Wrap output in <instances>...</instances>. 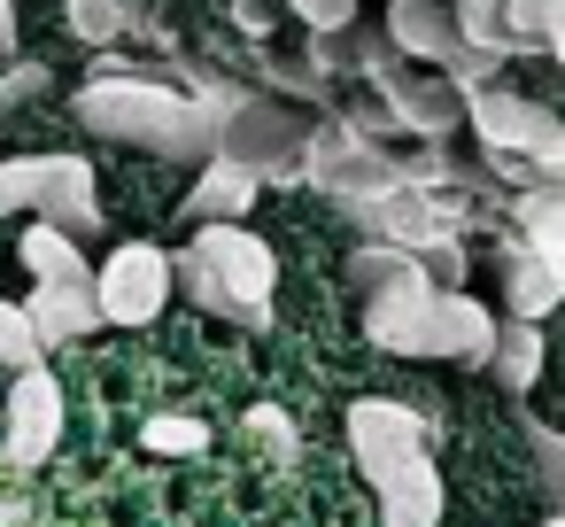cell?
I'll list each match as a JSON object with an SVG mask.
<instances>
[{"label": "cell", "instance_id": "1", "mask_svg": "<svg viewBox=\"0 0 565 527\" xmlns=\"http://www.w3.org/2000/svg\"><path fill=\"white\" fill-rule=\"evenodd\" d=\"M71 117L94 133V140H125V148H148L163 164H210V109L194 94H179L171 78L156 71H94L78 94H71Z\"/></svg>", "mask_w": 565, "mask_h": 527}, {"label": "cell", "instance_id": "2", "mask_svg": "<svg viewBox=\"0 0 565 527\" xmlns=\"http://www.w3.org/2000/svg\"><path fill=\"white\" fill-rule=\"evenodd\" d=\"M171 287L194 295V310L264 334L271 326V287H279V256L264 233L248 225H202L179 256H171Z\"/></svg>", "mask_w": 565, "mask_h": 527}, {"label": "cell", "instance_id": "3", "mask_svg": "<svg viewBox=\"0 0 565 527\" xmlns=\"http://www.w3.org/2000/svg\"><path fill=\"white\" fill-rule=\"evenodd\" d=\"M9 210H32L40 225H63L71 241L102 233L94 164L86 156H9V164H0V218H9Z\"/></svg>", "mask_w": 565, "mask_h": 527}, {"label": "cell", "instance_id": "4", "mask_svg": "<svg viewBox=\"0 0 565 527\" xmlns=\"http://www.w3.org/2000/svg\"><path fill=\"white\" fill-rule=\"evenodd\" d=\"M295 179H318L341 210L349 202H364V194H380V187H395L403 179V164L356 125V117H326V125H310L302 133V164H295Z\"/></svg>", "mask_w": 565, "mask_h": 527}, {"label": "cell", "instance_id": "5", "mask_svg": "<svg viewBox=\"0 0 565 527\" xmlns=\"http://www.w3.org/2000/svg\"><path fill=\"white\" fill-rule=\"evenodd\" d=\"M457 109L472 117V133L488 140V156H526L534 179H565V125L526 102V94H495V86H472L457 94Z\"/></svg>", "mask_w": 565, "mask_h": 527}, {"label": "cell", "instance_id": "6", "mask_svg": "<svg viewBox=\"0 0 565 527\" xmlns=\"http://www.w3.org/2000/svg\"><path fill=\"white\" fill-rule=\"evenodd\" d=\"M387 48L403 55V63H418V71H441L457 94H472V86H488V55H472L465 40H457V24H449V9L441 0H387Z\"/></svg>", "mask_w": 565, "mask_h": 527}, {"label": "cell", "instance_id": "7", "mask_svg": "<svg viewBox=\"0 0 565 527\" xmlns=\"http://www.w3.org/2000/svg\"><path fill=\"white\" fill-rule=\"evenodd\" d=\"M349 71H364V78L387 94L395 125H411L418 140H449V125L465 117V109H457V86H449V78H411L387 40H356V48H349Z\"/></svg>", "mask_w": 565, "mask_h": 527}, {"label": "cell", "instance_id": "8", "mask_svg": "<svg viewBox=\"0 0 565 527\" xmlns=\"http://www.w3.org/2000/svg\"><path fill=\"white\" fill-rule=\"evenodd\" d=\"M171 303V256L156 241H125L109 249V264L94 272V310L102 326H156Z\"/></svg>", "mask_w": 565, "mask_h": 527}, {"label": "cell", "instance_id": "9", "mask_svg": "<svg viewBox=\"0 0 565 527\" xmlns=\"http://www.w3.org/2000/svg\"><path fill=\"white\" fill-rule=\"evenodd\" d=\"M364 334L387 357H441V287L403 280L387 295H364Z\"/></svg>", "mask_w": 565, "mask_h": 527}, {"label": "cell", "instance_id": "10", "mask_svg": "<svg viewBox=\"0 0 565 527\" xmlns=\"http://www.w3.org/2000/svg\"><path fill=\"white\" fill-rule=\"evenodd\" d=\"M349 450H356L364 481L380 488L395 465L426 457V419L411 403H395V396H364V403H349Z\"/></svg>", "mask_w": 565, "mask_h": 527}, {"label": "cell", "instance_id": "11", "mask_svg": "<svg viewBox=\"0 0 565 527\" xmlns=\"http://www.w3.org/2000/svg\"><path fill=\"white\" fill-rule=\"evenodd\" d=\"M55 434H63V380L47 365H24L9 388V465H24V473L47 465Z\"/></svg>", "mask_w": 565, "mask_h": 527}, {"label": "cell", "instance_id": "12", "mask_svg": "<svg viewBox=\"0 0 565 527\" xmlns=\"http://www.w3.org/2000/svg\"><path fill=\"white\" fill-rule=\"evenodd\" d=\"M495 272H503V318L542 326V318L565 303V264L534 256L526 241H503V249H495Z\"/></svg>", "mask_w": 565, "mask_h": 527}, {"label": "cell", "instance_id": "13", "mask_svg": "<svg viewBox=\"0 0 565 527\" xmlns=\"http://www.w3.org/2000/svg\"><path fill=\"white\" fill-rule=\"evenodd\" d=\"M24 318H32L40 349H71V341H86V334L102 326V310H94V280H86V287L32 280V295H24Z\"/></svg>", "mask_w": 565, "mask_h": 527}, {"label": "cell", "instance_id": "14", "mask_svg": "<svg viewBox=\"0 0 565 527\" xmlns=\"http://www.w3.org/2000/svg\"><path fill=\"white\" fill-rule=\"evenodd\" d=\"M256 171H241V164H225V156H210L202 171H194V194H186V218L194 225H241L248 210H256Z\"/></svg>", "mask_w": 565, "mask_h": 527}, {"label": "cell", "instance_id": "15", "mask_svg": "<svg viewBox=\"0 0 565 527\" xmlns=\"http://www.w3.org/2000/svg\"><path fill=\"white\" fill-rule=\"evenodd\" d=\"M380 527H441V473L434 457H411L380 481Z\"/></svg>", "mask_w": 565, "mask_h": 527}, {"label": "cell", "instance_id": "16", "mask_svg": "<svg viewBox=\"0 0 565 527\" xmlns=\"http://www.w3.org/2000/svg\"><path fill=\"white\" fill-rule=\"evenodd\" d=\"M511 225H519V241L534 249V256H550V264H565V187H519L511 194Z\"/></svg>", "mask_w": 565, "mask_h": 527}, {"label": "cell", "instance_id": "17", "mask_svg": "<svg viewBox=\"0 0 565 527\" xmlns=\"http://www.w3.org/2000/svg\"><path fill=\"white\" fill-rule=\"evenodd\" d=\"M511 55H557L565 48V0H503L495 9Z\"/></svg>", "mask_w": 565, "mask_h": 527}, {"label": "cell", "instance_id": "18", "mask_svg": "<svg viewBox=\"0 0 565 527\" xmlns=\"http://www.w3.org/2000/svg\"><path fill=\"white\" fill-rule=\"evenodd\" d=\"M17 256H24V272H32V280H55V287H86V280H94L86 249H78L63 225H32V233L17 241Z\"/></svg>", "mask_w": 565, "mask_h": 527}, {"label": "cell", "instance_id": "19", "mask_svg": "<svg viewBox=\"0 0 565 527\" xmlns=\"http://www.w3.org/2000/svg\"><path fill=\"white\" fill-rule=\"evenodd\" d=\"M488 365L503 372L511 396H526V388L542 380V326H526V318H495V349H488Z\"/></svg>", "mask_w": 565, "mask_h": 527}, {"label": "cell", "instance_id": "20", "mask_svg": "<svg viewBox=\"0 0 565 527\" xmlns=\"http://www.w3.org/2000/svg\"><path fill=\"white\" fill-rule=\"evenodd\" d=\"M403 280H426V264H418L411 249H395V241H364V249L349 256V287H356V295H387V287H403Z\"/></svg>", "mask_w": 565, "mask_h": 527}, {"label": "cell", "instance_id": "21", "mask_svg": "<svg viewBox=\"0 0 565 527\" xmlns=\"http://www.w3.org/2000/svg\"><path fill=\"white\" fill-rule=\"evenodd\" d=\"M63 24L78 48H117L132 32V0H63Z\"/></svg>", "mask_w": 565, "mask_h": 527}, {"label": "cell", "instance_id": "22", "mask_svg": "<svg viewBox=\"0 0 565 527\" xmlns=\"http://www.w3.org/2000/svg\"><path fill=\"white\" fill-rule=\"evenodd\" d=\"M140 442H148L156 457H194V450H210V426H202V419H186V411H163V419H148V426H140Z\"/></svg>", "mask_w": 565, "mask_h": 527}, {"label": "cell", "instance_id": "23", "mask_svg": "<svg viewBox=\"0 0 565 527\" xmlns=\"http://www.w3.org/2000/svg\"><path fill=\"white\" fill-rule=\"evenodd\" d=\"M40 357H47V349H40V334H32V318H24V303L0 295V365L24 372V365H40Z\"/></svg>", "mask_w": 565, "mask_h": 527}, {"label": "cell", "instance_id": "24", "mask_svg": "<svg viewBox=\"0 0 565 527\" xmlns=\"http://www.w3.org/2000/svg\"><path fill=\"white\" fill-rule=\"evenodd\" d=\"M310 32H356V0H287Z\"/></svg>", "mask_w": 565, "mask_h": 527}, {"label": "cell", "instance_id": "25", "mask_svg": "<svg viewBox=\"0 0 565 527\" xmlns=\"http://www.w3.org/2000/svg\"><path fill=\"white\" fill-rule=\"evenodd\" d=\"M526 434H534V465H542V488L557 496V426H542V419H534Z\"/></svg>", "mask_w": 565, "mask_h": 527}, {"label": "cell", "instance_id": "26", "mask_svg": "<svg viewBox=\"0 0 565 527\" xmlns=\"http://www.w3.org/2000/svg\"><path fill=\"white\" fill-rule=\"evenodd\" d=\"M32 94H47V71H40V63H24V71L0 78V102H32Z\"/></svg>", "mask_w": 565, "mask_h": 527}, {"label": "cell", "instance_id": "27", "mask_svg": "<svg viewBox=\"0 0 565 527\" xmlns=\"http://www.w3.org/2000/svg\"><path fill=\"white\" fill-rule=\"evenodd\" d=\"M248 426H256V434H264V442H271V450H279V457H287V450H295V426H287V411H271V403H264V411H256V419H248Z\"/></svg>", "mask_w": 565, "mask_h": 527}, {"label": "cell", "instance_id": "28", "mask_svg": "<svg viewBox=\"0 0 565 527\" xmlns=\"http://www.w3.org/2000/svg\"><path fill=\"white\" fill-rule=\"evenodd\" d=\"M233 24H241V32L264 48V32H271V9H264V0H233Z\"/></svg>", "mask_w": 565, "mask_h": 527}, {"label": "cell", "instance_id": "29", "mask_svg": "<svg viewBox=\"0 0 565 527\" xmlns=\"http://www.w3.org/2000/svg\"><path fill=\"white\" fill-rule=\"evenodd\" d=\"M17 55V0H0V63Z\"/></svg>", "mask_w": 565, "mask_h": 527}, {"label": "cell", "instance_id": "30", "mask_svg": "<svg viewBox=\"0 0 565 527\" xmlns=\"http://www.w3.org/2000/svg\"><path fill=\"white\" fill-rule=\"evenodd\" d=\"M0 527H17V512H9V504H0Z\"/></svg>", "mask_w": 565, "mask_h": 527}]
</instances>
